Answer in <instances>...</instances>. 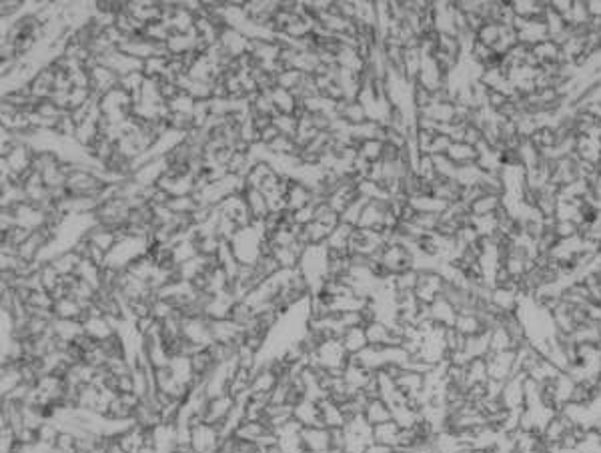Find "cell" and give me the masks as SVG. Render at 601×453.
Instances as JSON below:
<instances>
[{
  "label": "cell",
  "instance_id": "28",
  "mask_svg": "<svg viewBox=\"0 0 601 453\" xmlns=\"http://www.w3.org/2000/svg\"><path fill=\"white\" fill-rule=\"evenodd\" d=\"M273 125L279 128L281 135L295 139L297 130H299V116L297 114H277V116H273Z\"/></svg>",
  "mask_w": 601,
  "mask_h": 453
},
{
  "label": "cell",
  "instance_id": "2",
  "mask_svg": "<svg viewBox=\"0 0 601 453\" xmlns=\"http://www.w3.org/2000/svg\"><path fill=\"white\" fill-rule=\"evenodd\" d=\"M223 435L219 431L217 425L201 424L193 425V433H191V449L193 453H217L221 449Z\"/></svg>",
  "mask_w": 601,
  "mask_h": 453
},
{
  "label": "cell",
  "instance_id": "4",
  "mask_svg": "<svg viewBox=\"0 0 601 453\" xmlns=\"http://www.w3.org/2000/svg\"><path fill=\"white\" fill-rule=\"evenodd\" d=\"M97 60L98 65L111 69L119 79H121V76H126V74H133V72H142V69H144V62H142V60L130 57V55H126V53L119 50V48H112L107 55L98 57Z\"/></svg>",
  "mask_w": 601,
  "mask_h": 453
},
{
  "label": "cell",
  "instance_id": "22",
  "mask_svg": "<svg viewBox=\"0 0 601 453\" xmlns=\"http://www.w3.org/2000/svg\"><path fill=\"white\" fill-rule=\"evenodd\" d=\"M401 427L395 424V421H387V424L375 425L373 427V441L375 445H381V447H387L391 443H397L399 438H401Z\"/></svg>",
  "mask_w": 601,
  "mask_h": 453
},
{
  "label": "cell",
  "instance_id": "6",
  "mask_svg": "<svg viewBox=\"0 0 601 453\" xmlns=\"http://www.w3.org/2000/svg\"><path fill=\"white\" fill-rule=\"evenodd\" d=\"M219 44L223 46V50L231 58H241L245 57V55H251L252 41H249L243 32H238V30L235 29H229V27H224V29L221 30Z\"/></svg>",
  "mask_w": 601,
  "mask_h": 453
},
{
  "label": "cell",
  "instance_id": "5",
  "mask_svg": "<svg viewBox=\"0 0 601 453\" xmlns=\"http://www.w3.org/2000/svg\"><path fill=\"white\" fill-rule=\"evenodd\" d=\"M168 170V158L167 156H161V158H153L144 165H140L139 169L135 170L130 175V181L142 187V189H149V187H156L161 183V179L167 175Z\"/></svg>",
  "mask_w": 601,
  "mask_h": 453
},
{
  "label": "cell",
  "instance_id": "3",
  "mask_svg": "<svg viewBox=\"0 0 601 453\" xmlns=\"http://www.w3.org/2000/svg\"><path fill=\"white\" fill-rule=\"evenodd\" d=\"M182 339L193 343L198 349H207L215 341H212V331H210V319L201 315V317H184L182 319Z\"/></svg>",
  "mask_w": 601,
  "mask_h": 453
},
{
  "label": "cell",
  "instance_id": "14",
  "mask_svg": "<svg viewBox=\"0 0 601 453\" xmlns=\"http://www.w3.org/2000/svg\"><path fill=\"white\" fill-rule=\"evenodd\" d=\"M307 205H313V191L307 184L291 181L289 191H287V211L295 212Z\"/></svg>",
  "mask_w": 601,
  "mask_h": 453
},
{
  "label": "cell",
  "instance_id": "18",
  "mask_svg": "<svg viewBox=\"0 0 601 453\" xmlns=\"http://www.w3.org/2000/svg\"><path fill=\"white\" fill-rule=\"evenodd\" d=\"M341 343H343L345 351H347L349 355L361 353L363 349H367V347H369L367 333H365V325L351 327V329H347V331L341 335Z\"/></svg>",
  "mask_w": 601,
  "mask_h": 453
},
{
  "label": "cell",
  "instance_id": "21",
  "mask_svg": "<svg viewBox=\"0 0 601 453\" xmlns=\"http://www.w3.org/2000/svg\"><path fill=\"white\" fill-rule=\"evenodd\" d=\"M74 275L86 285H90L95 291H100V289H102V267H98L97 263L88 261V259H83Z\"/></svg>",
  "mask_w": 601,
  "mask_h": 453
},
{
  "label": "cell",
  "instance_id": "29",
  "mask_svg": "<svg viewBox=\"0 0 601 453\" xmlns=\"http://www.w3.org/2000/svg\"><path fill=\"white\" fill-rule=\"evenodd\" d=\"M303 72L295 71V69H285V71L281 72L279 76H277V86H281V88H287V90H291V93H295L299 86H301V83H303Z\"/></svg>",
  "mask_w": 601,
  "mask_h": 453
},
{
  "label": "cell",
  "instance_id": "11",
  "mask_svg": "<svg viewBox=\"0 0 601 453\" xmlns=\"http://www.w3.org/2000/svg\"><path fill=\"white\" fill-rule=\"evenodd\" d=\"M86 241L90 243L93 247L100 249L102 253H107V255H109V253L112 251V247H114L116 241H119V237H116V231H114V229H109V226H104V225H97L88 231Z\"/></svg>",
  "mask_w": 601,
  "mask_h": 453
},
{
  "label": "cell",
  "instance_id": "26",
  "mask_svg": "<svg viewBox=\"0 0 601 453\" xmlns=\"http://www.w3.org/2000/svg\"><path fill=\"white\" fill-rule=\"evenodd\" d=\"M383 153H385V141H381V139L359 142V156H363L369 163L383 161Z\"/></svg>",
  "mask_w": 601,
  "mask_h": 453
},
{
  "label": "cell",
  "instance_id": "30",
  "mask_svg": "<svg viewBox=\"0 0 601 453\" xmlns=\"http://www.w3.org/2000/svg\"><path fill=\"white\" fill-rule=\"evenodd\" d=\"M313 453H341L339 449H333V447H329V449H323V452H313Z\"/></svg>",
  "mask_w": 601,
  "mask_h": 453
},
{
  "label": "cell",
  "instance_id": "12",
  "mask_svg": "<svg viewBox=\"0 0 601 453\" xmlns=\"http://www.w3.org/2000/svg\"><path fill=\"white\" fill-rule=\"evenodd\" d=\"M269 95H271L273 104H275V109H277L279 114H297L301 111V102L295 99V95L291 90L275 85L269 90Z\"/></svg>",
  "mask_w": 601,
  "mask_h": 453
},
{
  "label": "cell",
  "instance_id": "15",
  "mask_svg": "<svg viewBox=\"0 0 601 453\" xmlns=\"http://www.w3.org/2000/svg\"><path fill=\"white\" fill-rule=\"evenodd\" d=\"M269 431H271V429H269L263 421H249V419H245V421L235 429L233 438L237 439V441H245V443H259Z\"/></svg>",
  "mask_w": 601,
  "mask_h": 453
},
{
  "label": "cell",
  "instance_id": "9",
  "mask_svg": "<svg viewBox=\"0 0 601 453\" xmlns=\"http://www.w3.org/2000/svg\"><path fill=\"white\" fill-rule=\"evenodd\" d=\"M293 419L299 421L303 427H321L323 419L319 403H315L311 399H301L297 405H293Z\"/></svg>",
  "mask_w": 601,
  "mask_h": 453
},
{
  "label": "cell",
  "instance_id": "1",
  "mask_svg": "<svg viewBox=\"0 0 601 453\" xmlns=\"http://www.w3.org/2000/svg\"><path fill=\"white\" fill-rule=\"evenodd\" d=\"M266 239L265 221H252L249 226H241L229 245L241 265L255 267L259 259L265 255Z\"/></svg>",
  "mask_w": 601,
  "mask_h": 453
},
{
  "label": "cell",
  "instance_id": "27",
  "mask_svg": "<svg viewBox=\"0 0 601 453\" xmlns=\"http://www.w3.org/2000/svg\"><path fill=\"white\" fill-rule=\"evenodd\" d=\"M367 203H369V201H367L365 197H357L355 201H351L349 205H347V209L341 212V223H347V225L351 226L359 225L361 212H363Z\"/></svg>",
  "mask_w": 601,
  "mask_h": 453
},
{
  "label": "cell",
  "instance_id": "16",
  "mask_svg": "<svg viewBox=\"0 0 601 453\" xmlns=\"http://www.w3.org/2000/svg\"><path fill=\"white\" fill-rule=\"evenodd\" d=\"M243 197H245V201H247V207H249V211H251L255 221H265L266 217L271 215L266 197L261 193V191H259V189H251V187H247V189H245V193H243Z\"/></svg>",
  "mask_w": 601,
  "mask_h": 453
},
{
  "label": "cell",
  "instance_id": "20",
  "mask_svg": "<svg viewBox=\"0 0 601 453\" xmlns=\"http://www.w3.org/2000/svg\"><path fill=\"white\" fill-rule=\"evenodd\" d=\"M25 383V375H22V367L20 363H8L2 365V375H0V385H2V397L13 393L18 385Z\"/></svg>",
  "mask_w": 601,
  "mask_h": 453
},
{
  "label": "cell",
  "instance_id": "17",
  "mask_svg": "<svg viewBox=\"0 0 601 453\" xmlns=\"http://www.w3.org/2000/svg\"><path fill=\"white\" fill-rule=\"evenodd\" d=\"M53 313H55V319H70V321H81L83 323V315L84 309L83 305L72 297H62L56 299L55 307H53Z\"/></svg>",
  "mask_w": 601,
  "mask_h": 453
},
{
  "label": "cell",
  "instance_id": "24",
  "mask_svg": "<svg viewBox=\"0 0 601 453\" xmlns=\"http://www.w3.org/2000/svg\"><path fill=\"white\" fill-rule=\"evenodd\" d=\"M167 207L170 209L173 215H179V217H193L198 209V203L193 195L189 197H170L168 198Z\"/></svg>",
  "mask_w": 601,
  "mask_h": 453
},
{
  "label": "cell",
  "instance_id": "19",
  "mask_svg": "<svg viewBox=\"0 0 601 453\" xmlns=\"http://www.w3.org/2000/svg\"><path fill=\"white\" fill-rule=\"evenodd\" d=\"M363 417L369 424L373 425V427H375V425L387 424V421H393L391 407H389L383 399H371V401L367 403V407H365Z\"/></svg>",
  "mask_w": 601,
  "mask_h": 453
},
{
  "label": "cell",
  "instance_id": "25",
  "mask_svg": "<svg viewBox=\"0 0 601 453\" xmlns=\"http://www.w3.org/2000/svg\"><path fill=\"white\" fill-rule=\"evenodd\" d=\"M195 104L196 100L191 97V95H187V93H179L175 99H170L167 102L168 111L175 114H184V116H191L193 119V113H195Z\"/></svg>",
  "mask_w": 601,
  "mask_h": 453
},
{
  "label": "cell",
  "instance_id": "7",
  "mask_svg": "<svg viewBox=\"0 0 601 453\" xmlns=\"http://www.w3.org/2000/svg\"><path fill=\"white\" fill-rule=\"evenodd\" d=\"M235 410V397L224 393V395L212 397L207 403V410L203 415V421L210 425H221L229 419L231 411Z\"/></svg>",
  "mask_w": 601,
  "mask_h": 453
},
{
  "label": "cell",
  "instance_id": "23",
  "mask_svg": "<svg viewBox=\"0 0 601 453\" xmlns=\"http://www.w3.org/2000/svg\"><path fill=\"white\" fill-rule=\"evenodd\" d=\"M81 261H83V259L76 255L74 251H67V253L56 257L55 261H50V265L55 267L56 273H58L60 277H69V275H74V273H76Z\"/></svg>",
  "mask_w": 601,
  "mask_h": 453
},
{
  "label": "cell",
  "instance_id": "10",
  "mask_svg": "<svg viewBox=\"0 0 601 453\" xmlns=\"http://www.w3.org/2000/svg\"><path fill=\"white\" fill-rule=\"evenodd\" d=\"M301 438H303L307 453L323 452V449L331 447V429H327L323 425L321 427H303Z\"/></svg>",
  "mask_w": 601,
  "mask_h": 453
},
{
  "label": "cell",
  "instance_id": "8",
  "mask_svg": "<svg viewBox=\"0 0 601 453\" xmlns=\"http://www.w3.org/2000/svg\"><path fill=\"white\" fill-rule=\"evenodd\" d=\"M88 74H90V90H93L97 97H102V95L111 93L112 88L119 86V81H121L111 69H107V67H102V65L90 67V69H88Z\"/></svg>",
  "mask_w": 601,
  "mask_h": 453
},
{
  "label": "cell",
  "instance_id": "13",
  "mask_svg": "<svg viewBox=\"0 0 601 453\" xmlns=\"http://www.w3.org/2000/svg\"><path fill=\"white\" fill-rule=\"evenodd\" d=\"M319 407H321L323 425H325L327 429H343V427L347 425V421H349L347 415L341 410V405L333 403L329 397L323 399L321 403H319Z\"/></svg>",
  "mask_w": 601,
  "mask_h": 453
}]
</instances>
